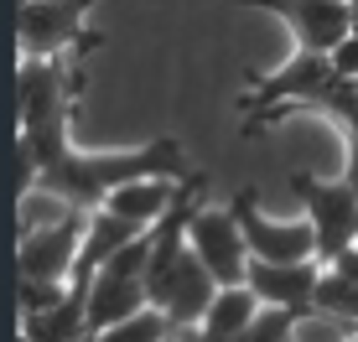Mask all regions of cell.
Here are the masks:
<instances>
[{
  "mask_svg": "<svg viewBox=\"0 0 358 342\" xmlns=\"http://www.w3.org/2000/svg\"><path fill=\"white\" fill-rule=\"evenodd\" d=\"M68 119L73 114L21 125V135H16L21 192L47 187L57 198H68L73 207H89L94 213L109 192L135 181V177H192L177 140H151V145H135V151H73Z\"/></svg>",
  "mask_w": 358,
  "mask_h": 342,
  "instance_id": "cell-1",
  "label": "cell"
},
{
  "mask_svg": "<svg viewBox=\"0 0 358 342\" xmlns=\"http://www.w3.org/2000/svg\"><path fill=\"white\" fill-rule=\"evenodd\" d=\"M89 6L94 0H16L21 57H68L94 47Z\"/></svg>",
  "mask_w": 358,
  "mask_h": 342,
  "instance_id": "cell-2",
  "label": "cell"
},
{
  "mask_svg": "<svg viewBox=\"0 0 358 342\" xmlns=\"http://www.w3.org/2000/svg\"><path fill=\"white\" fill-rule=\"evenodd\" d=\"M291 192L306 207V223L317 228V260H322V265H332L343 249H353V244H358V187L348 177L322 181V177L296 171Z\"/></svg>",
  "mask_w": 358,
  "mask_h": 342,
  "instance_id": "cell-3",
  "label": "cell"
},
{
  "mask_svg": "<svg viewBox=\"0 0 358 342\" xmlns=\"http://www.w3.org/2000/svg\"><path fill=\"white\" fill-rule=\"evenodd\" d=\"M83 228H89V207H73L68 218L42 228H27L16 244V275H36V280H73V265H78L83 249Z\"/></svg>",
  "mask_w": 358,
  "mask_h": 342,
  "instance_id": "cell-4",
  "label": "cell"
},
{
  "mask_svg": "<svg viewBox=\"0 0 358 342\" xmlns=\"http://www.w3.org/2000/svg\"><path fill=\"white\" fill-rule=\"evenodd\" d=\"M192 249L203 254V265L213 270L218 285H244L250 280V239H244L234 207H197L192 213V228H187Z\"/></svg>",
  "mask_w": 358,
  "mask_h": 342,
  "instance_id": "cell-5",
  "label": "cell"
},
{
  "mask_svg": "<svg viewBox=\"0 0 358 342\" xmlns=\"http://www.w3.org/2000/svg\"><path fill=\"white\" fill-rule=\"evenodd\" d=\"M244 6H260L270 16H280L301 52H332L343 36L358 31L353 0H244Z\"/></svg>",
  "mask_w": 358,
  "mask_h": 342,
  "instance_id": "cell-6",
  "label": "cell"
},
{
  "mask_svg": "<svg viewBox=\"0 0 358 342\" xmlns=\"http://www.w3.org/2000/svg\"><path fill=\"white\" fill-rule=\"evenodd\" d=\"M229 207L239 218L244 239H250L255 260H317V228L306 218L301 223H270L260 213V192H239Z\"/></svg>",
  "mask_w": 358,
  "mask_h": 342,
  "instance_id": "cell-7",
  "label": "cell"
},
{
  "mask_svg": "<svg viewBox=\"0 0 358 342\" xmlns=\"http://www.w3.org/2000/svg\"><path fill=\"white\" fill-rule=\"evenodd\" d=\"M317 280H322V260H250V290L265 306L312 311Z\"/></svg>",
  "mask_w": 358,
  "mask_h": 342,
  "instance_id": "cell-8",
  "label": "cell"
},
{
  "mask_svg": "<svg viewBox=\"0 0 358 342\" xmlns=\"http://www.w3.org/2000/svg\"><path fill=\"white\" fill-rule=\"evenodd\" d=\"M182 181L187 177H135V181H125V187H115L99 207H109V213L130 218V223H141V228H156L166 218V207L177 202Z\"/></svg>",
  "mask_w": 358,
  "mask_h": 342,
  "instance_id": "cell-9",
  "label": "cell"
},
{
  "mask_svg": "<svg viewBox=\"0 0 358 342\" xmlns=\"http://www.w3.org/2000/svg\"><path fill=\"white\" fill-rule=\"evenodd\" d=\"M89 332V285H68V296L47 311L21 316V337L27 342H73Z\"/></svg>",
  "mask_w": 358,
  "mask_h": 342,
  "instance_id": "cell-10",
  "label": "cell"
},
{
  "mask_svg": "<svg viewBox=\"0 0 358 342\" xmlns=\"http://www.w3.org/2000/svg\"><path fill=\"white\" fill-rule=\"evenodd\" d=\"M265 311V301L250 290V280L244 285H224L213 296V306H208V316L197 327H203L208 337H234V332H244V327H255V316Z\"/></svg>",
  "mask_w": 358,
  "mask_h": 342,
  "instance_id": "cell-11",
  "label": "cell"
},
{
  "mask_svg": "<svg viewBox=\"0 0 358 342\" xmlns=\"http://www.w3.org/2000/svg\"><path fill=\"white\" fill-rule=\"evenodd\" d=\"M296 316L301 311H291V306H265L255 316V327H244V332H234V337H208L203 327H182V342H291Z\"/></svg>",
  "mask_w": 358,
  "mask_h": 342,
  "instance_id": "cell-12",
  "label": "cell"
},
{
  "mask_svg": "<svg viewBox=\"0 0 358 342\" xmlns=\"http://www.w3.org/2000/svg\"><path fill=\"white\" fill-rule=\"evenodd\" d=\"M171 332H177V327H171V316L162 306H141L135 316H125V322L94 332V342H166Z\"/></svg>",
  "mask_w": 358,
  "mask_h": 342,
  "instance_id": "cell-13",
  "label": "cell"
},
{
  "mask_svg": "<svg viewBox=\"0 0 358 342\" xmlns=\"http://www.w3.org/2000/svg\"><path fill=\"white\" fill-rule=\"evenodd\" d=\"M166 342H182V332H171V337H166Z\"/></svg>",
  "mask_w": 358,
  "mask_h": 342,
  "instance_id": "cell-14",
  "label": "cell"
},
{
  "mask_svg": "<svg viewBox=\"0 0 358 342\" xmlns=\"http://www.w3.org/2000/svg\"><path fill=\"white\" fill-rule=\"evenodd\" d=\"M21 342H27V337H21Z\"/></svg>",
  "mask_w": 358,
  "mask_h": 342,
  "instance_id": "cell-15",
  "label": "cell"
}]
</instances>
